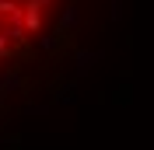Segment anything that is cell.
<instances>
[{
  "instance_id": "6da1fadb",
  "label": "cell",
  "mask_w": 154,
  "mask_h": 150,
  "mask_svg": "<svg viewBox=\"0 0 154 150\" xmlns=\"http://www.w3.org/2000/svg\"><path fill=\"white\" fill-rule=\"evenodd\" d=\"M130 91H133V87H130V84H123V87H119V91L112 94V98H116V105H130V98H133V94H130Z\"/></svg>"
}]
</instances>
